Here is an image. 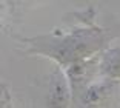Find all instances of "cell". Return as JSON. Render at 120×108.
Segmentation results:
<instances>
[{"mask_svg": "<svg viewBox=\"0 0 120 108\" xmlns=\"http://www.w3.org/2000/svg\"><path fill=\"white\" fill-rule=\"evenodd\" d=\"M109 40L108 31L95 25L92 19H86L85 25L74 26L66 32H48L23 39L28 45V54L54 60L63 71L100 57L108 49Z\"/></svg>", "mask_w": 120, "mask_h": 108, "instance_id": "1", "label": "cell"}, {"mask_svg": "<svg viewBox=\"0 0 120 108\" xmlns=\"http://www.w3.org/2000/svg\"><path fill=\"white\" fill-rule=\"evenodd\" d=\"M117 87H119V82L100 77L99 82L94 80L91 85H88L82 91L72 105L77 108H106Z\"/></svg>", "mask_w": 120, "mask_h": 108, "instance_id": "2", "label": "cell"}, {"mask_svg": "<svg viewBox=\"0 0 120 108\" xmlns=\"http://www.w3.org/2000/svg\"><path fill=\"white\" fill-rule=\"evenodd\" d=\"M72 91L65 71L56 68L51 74V82L48 88V108H71Z\"/></svg>", "mask_w": 120, "mask_h": 108, "instance_id": "3", "label": "cell"}, {"mask_svg": "<svg viewBox=\"0 0 120 108\" xmlns=\"http://www.w3.org/2000/svg\"><path fill=\"white\" fill-rule=\"evenodd\" d=\"M99 77L120 84V48H108L102 54Z\"/></svg>", "mask_w": 120, "mask_h": 108, "instance_id": "4", "label": "cell"}]
</instances>
